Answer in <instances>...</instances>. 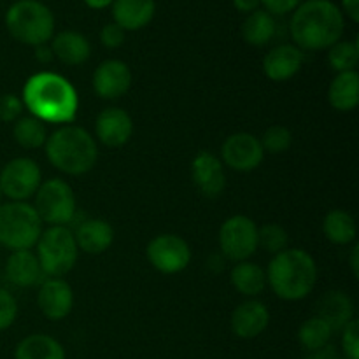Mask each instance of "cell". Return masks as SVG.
Returning <instances> with one entry per match:
<instances>
[{
  "label": "cell",
  "instance_id": "obj_1",
  "mask_svg": "<svg viewBox=\"0 0 359 359\" xmlns=\"http://www.w3.org/2000/svg\"><path fill=\"white\" fill-rule=\"evenodd\" d=\"M20 98L30 116L51 125H70L79 109L76 88L56 72H37L28 77Z\"/></svg>",
  "mask_w": 359,
  "mask_h": 359
},
{
  "label": "cell",
  "instance_id": "obj_2",
  "mask_svg": "<svg viewBox=\"0 0 359 359\" xmlns=\"http://www.w3.org/2000/svg\"><path fill=\"white\" fill-rule=\"evenodd\" d=\"M346 16L333 0H304L291 13L290 32L302 51H325L342 41Z\"/></svg>",
  "mask_w": 359,
  "mask_h": 359
},
{
  "label": "cell",
  "instance_id": "obj_3",
  "mask_svg": "<svg viewBox=\"0 0 359 359\" xmlns=\"http://www.w3.org/2000/svg\"><path fill=\"white\" fill-rule=\"evenodd\" d=\"M265 273L273 293L286 302L304 300L318 283L316 259L307 251L297 248H287L273 256Z\"/></svg>",
  "mask_w": 359,
  "mask_h": 359
},
{
  "label": "cell",
  "instance_id": "obj_4",
  "mask_svg": "<svg viewBox=\"0 0 359 359\" xmlns=\"http://www.w3.org/2000/svg\"><path fill=\"white\" fill-rule=\"evenodd\" d=\"M44 147L49 163L67 175L88 174L98 160L97 140L88 130L72 123L48 135Z\"/></svg>",
  "mask_w": 359,
  "mask_h": 359
},
{
  "label": "cell",
  "instance_id": "obj_5",
  "mask_svg": "<svg viewBox=\"0 0 359 359\" xmlns=\"http://www.w3.org/2000/svg\"><path fill=\"white\" fill-rule=\"evenodd\" d=\"M6 28L21 44H48L55 35V14L41 0H16L6 13Z\"/></svg>",
  "mask_w": 359,
  "mask_h": 359
},
{
  "label": "cell",
  "instance_id": "obj_6",
  "mask_svg": "<svg viewBox=\"0 0 359 359\" xmlns=\"http://www.w3.org/2000/svg\"><path fill=\"white\" fill-rule=\"evenodd\" d=\"M42 233V221L27 202L0 203V245L11 251L32 249Z\"/></svg>",
  "mask_w": 359,
  "mask_h": 359
},
{
  "label": "cell",
  "instance_id": "obj_7",
  "mask_svg": "<svg viewBox=\"0 0 359 359\" xmlns=\"http://www.w3.org/2000/svg\"><path fill=\"white\" fill-rule=\"evenodd\" d=\"M37 259L42 273L48 277L67 276L76 266L79 248L76 244L74 231L67 226H51L42 231L37 241Z\"/></svg>",
  "mask_w": 359,
  "mask_h": 359
},
{
  "label": "cell",
  "instance_id": "obj_8",
  "mask_svg": "<svg viewBox=\"0 0 359 359\" xmlns=\"http://www.w3.org/2000/svg\"><path fill=\"white\" fill-rule=\"evenodd\" d=\"M35 212L42 223L51 226H67L77 214V202L74 189L63 179H48L41 182L35 193Z\"/></svg>",
  "mask_w": 359,
  "mask_h": 359
},
{
  "label": "cell",
  "instance_id": "obj_9",
  "mask_svg": "<svg viewBox=\"0 0 359 359\" xmlns=\"http://www.w3.org/2000/svg\"><path fill=\"white\" fill-rule=\"evenodd\" d=\"M221 252L230 262H248L258 251V226L248 216H231L219 228Z\"/></svg>",
  "mask_w": 359,
  "mask_h": 359
},
{
  "label": "cell",
  "instance_id": "obj_10",
  "mask_svg": "<svg viewBox=\"0 0 359 359\" xmlns=\"http://www.w3.org/2000/svg\"><path fill=\"white\" fill-rule=\"evenodd\" d=\"M42 172L32 158H14L0 170V191L11 202H27L37 193Z\"/></svg>",
  "mask_w": 359,
  "mask_h": 359
},
{
  "label": "cell",
  "instance_id": "obj_11",
  "mask_svg": "<svg viewBox=\"0 0 359 359\" xmlns=\"http://www.w3.org/2000/svg\"><path fill=\"white\" fill-rule=\"evenodd\" d=\"M146 256L154 270L165 276H174L188 269L191 262V248L179 235L161 233L147 244Z\"/></svg>",
  "mask_w": 359,
  "mask_h": 359
},
{
  "label": "cell",
  "instance_id": "obj_12",
  "mask_svg": "<svg viewBox=\"0 0 359 359\" xmlns=\"http://www.w3.org/2000/svg\"><path fill=\"white\" fill-rule=\"evenodd\" d=\"M265 158L262 142L256 135L245 132L226 137L221 146V161L235 172H252Z\"/></svg>",
  "mask_w": 359,
  "mask_h": 359
},
{
  "label": "cell",
  "instance_id": "obj_13",
  "mask_svg": "<svg viewBox=\"0 0 359 359\" xmlns=\"http://www.w3.org/2000/svg\"><path fill=\"white\" fill-rule=\"evenodd\" d=\"M132 70L121 60H105L95 69L93 72V90L95 93L105 100H116L128 93L132 86Z\"/></svg>",
  "mask_w": 359,
  "mask_h": 359
},
{
  "label": "cell",
  "instance_id": "obj_14",
  "mask_svg": "<svg viewBox=\"0 0 359 359\" xmlns=\"http://www.w3.org/2000/svg\"><path fill=\"white\" fill-rule=\"evenodd\" d=\"M191 177L198 191L207 198H216L226 188L223 161L210 151H200L193 158Z\"/></svg>",
  "mask_w": 359,
  "mask_h": 359
},
{
  "label": "cell",
  "instance_id": "obj_15",
  "mask_svg": "<svg viewBox=\"0 0 359 359\" xmlns=\"http://www.w3.org/2000/svg\"><path fill=\"white\" fill-rule=\"evenodd\" d=\"M37 305L42 316L49 321H62L72 312L74 291L63 279L49 277L41 284L37 293Z\"/></svg>",
  "mask_w": 359,
  "mask_h": 359
},
{
  "label": "cell",
  "instance_id": "obj_16",
  "mask_svg": "<svg viewBox=\"0 0 359 359\" xmlns=\"http://www.w3.org/2000/svg\"><path fill=\"white\" fill-rule=\"evenodd\" d=\"M95 135L107 147L125 146L133 135L132 116L119 107L104 109L95 121Z\"/></svg>",
  "mask_w": 359,
  "mask_h": 359
},
{
  "label": "cell",
  "instance_id": "obj_17",
  "mask_svg": "<svg viewBox=\"0 0 359 359\" xmlns=\"http://www.w3.org/2000/svg\"><path fill=\"white\" fill-rule=\"evenodd\" d=\"M302 65H304V51L294 44L276 46L263 58V72L276 83L293 79L300 72Z\"/></svg>",
  "mask_w": 359,
  "mask_h": 359
},
{
  "label": "cell",
  "instance_id": "obj_18",
  "mask_svg": "<svg viewBox=\"0 0 359 359\" xmlns=\"http://www.w3.org/2000/svg\"><path fill=\"white\" fill-rule=\"evenodd\" d=\"M270 323V312L265 304L258 300H248L238 305L230 319L231 332L242 340H251L262 335Z\"/></svg>",
  "mask_w": 359,
  "mask_h": 359
},
{
  "label": "cell",
  "instance_id": "obj_19",
  "mask_svg": "<svg viewBox=\"0 0 359 359\" xmlns=\"http://www.w3.org/2000/svg\"><path fill=\"white\" fill-rule=\"evenodd\" d=\"M111 7L114 23L125 32L147 27L156 13L154 0H114Z\"/></svg>",
  "mask_w": 359,
  "mask_h": 359
},
{
  "label": "cell",
  "instance_id": "obj_20",
  "mask_svg": "<svg viewBox=\"0 0 359 359\" xmlns=\"http://www.w3.org/2000/svg\"><path fill=\"white\" fill-rule=\"evenodd\" d=\"M318 318H321L332 332H342L354 319V304L344 291H328L318 302Z\"/></svg>",
  "mask_w": 359,
  "mask_h": 359
},
{
  "label": "cell",
  "instance_id": "obj_21",
  "mask_svg": "<svg viewBox=\"0 0 359 359\" xmlns=\"http://www.w3.org/2000/svg\"><path fill=\"white\" fill-rule=\"evenodd\" d=\"M77 248L86 255H102L114 242V230L105 219H86L74 231Z\"/></svg>",
  "mask_w": 359,
  "mask_h": 359
},
{
  "label": "cell",
  "instance_id": "obj_22",
  "mask_svg": "<svg viewBox=\"0 0 359 359\" xmlns=\"http://www.w3.org/2000/svg\"><path fill=\"white\" fill-rule=\"evenodd\" d=\"M6 276L14 286L32 287L42 279V269L32 249L13 251L6 262Z\"/></svg>",
  "mask_w": 359,
  "mask_h": 359
},
{
  "label": "cell",
  "instance_id": "obj_23",
  "mask_svg": "<svg viewBox=\"0 0 359 359\" xmlns=\"http://www.w3.org/2000/svg\"><path fill=\"white\" fill-rule=\"evenodd\" d=\"M51 51L55 58H58L65 65H83L90 58L91 44L79 32L63 30L53 35Z\"/></svg>",
  "mask_w": 359,
  "mask_h": 359
},
{
  "label": "cell",
  "instance_id": "obj_24",
  "mask_svg": "<svg viewBox=\"0 0 359 359\" xmlns=\"http://www.w3.org/2000/svg\"><path fill=\"white\" fill-rule=\"evenodd\" d=\"M328 102L335 111L351 112L359 104V74L356 70L337 74L330 83Z\"/></svg>",
  "mask_w": 359,
  "mask_h": 359
},
{
  "label": "cell",
  "instance_id": "obj_25",
  "mask_svg": "<svg viewBox=\"0 0 359 359\" xmlns=\"http://www.w3.org/2000/svg\"><path fill=\"white\" fill-rule=\"evenodd\" d=\"M14 359H67L62 344L46 333L25 337L14 349Z\"/></svg>",
  "mask_w": 359,
  "mask_h": 359
},
{
  "label": "cell",
  "instance_id": "obj_26",
  "mask_svg": "<svg viewBox=\"0 0 359 359\" xmlns=\"http://www.w3.org/2000/svg\"><path fill=\"white\" fill-rule=\"evenodd\" d=\"M323 233L332 244L349 245L356 242L358 226L353 214L344 209H333L323 219Z\"/></svg>",
  "mask_w": 359,
  "mask_h": 359
},
{
  "label": "cell",
  "instance_id": "obj_27",
  "mask_svg": "<svg viewBox=\"0 0 359 359\" xmlns=\"http://www.w3.org/2000/svg\"><path fill=\"white\" fill-rule=\"evenodd\" d=\"M277 32L276 18L265 9H258L255 13L248 14V18L242 23V39L249 46L263 48L273 39Z\"/></svg>",
  "mask_w": 359,
  "mask_h": 359
},
{
  "label": "cell",
  "instance_id": "obj_28",
  "mask_svg": "<svg viewBox=\"0 0 359 359\" xmlns=\"http://www.w3.org/2000/svg\"><path fill=\"white\" fill-rule=\"evenodd\" d=\"M231 286L244 297H258L266 286V273L252 262H238L231 270Z\"/></svg>",
  "mask_w": 359,
  "mask_h": 359
},
{
  "label": "cell",
  "instance_id": "obj_29",
  "mask_svg": "<svg viewBox=\"0 0 359 359\" xmlns=\"http://www.w3.org/2000/svg\"><path fill=\"white\" fill-rule=\"evenodd\" d=\"M13 137L25 149H39L48 140V128L46 123L34 116H21L18 121H14Z\"/></svg>",
  "mask_w": 359,
  "mask_h": 359
},
{
  "label": "cell",
  "instance_id": "obj_30",
  "mask_svg": "<svg viewBox=\"0 0 359 359\" xmlns=\"http://www.w3.org/2000/svg\"><path fill=\"white\" fill-rule=\"evenodd\" d=\"M332 328L323 321L321 318L314 316V318L307 319L304 325L298 330V342L309 353H316L325 347H328L330 340H332Z\"/></svg>",
  "mask_w": 359,
  "mask_h": 359
},
{
  "label": "cell",
  "instance_id": "obj_31",
  "mask_svg": "<svg viewBox=\"0 0 359 359\" xmlns=\"http://www.w3.org/2000/svg\"><path fill=\"white\" fill-rule=\"evenodd\" d=\"M328 63L337 74L356 70L359 63V46L356 41H339L328 49Z\"/></svg>",
  "mask_w": 359,
  "mask_h": 359
},
{
  "label": "cell",
  "instance_id": "obj_32",
  "mask_svg": "<svg viewBox=\"0 0 359 359\" xmlns=\"http://www.w3.org/2000/svg\"><path fill=\"white\" fill-rule=\"evenodd\" d=\"M290 245V235L286 228L277 223H266L258 228V248H263L270 255H279Z\"/></svg>",
  "mask_w": 359,
  "mask_h": 359
},
{
  "label": "cell",
  "instance_id": "obj_33",
  "mask_svg": "<svg viewBox=\"0 0 359 359\" xmlns=\"http://www.w3.org/2000/svg\"><path fill=\"white\" fill-rule=\"evenodd\" d=\"M259 142H262V147L265 153L283 154L293 144V133L284 125H272L265 130Z\"/></svg>",
  "mask_w": 359,
  "mask_h": 359
},
{
  "label": "cell",
  "instance_id": "obj_34",
  "mask_svg": "<svg viewBox=\"0 0 359 359\" xmlns=\"http://www.w3.org/2000/svg\"><path fill=\"white\" fill-rule=\"evenodd\" d=\"M18 318V302L7 290L0 287V332L11 328Z\"/></svg>",
  "mask_w": 359,
  "mask_h": 359
},
{
  "label": "cell",
  "instance_id": "obj_35",
  "mask_svg": "<svg viewBox=\"0 0 359 359\" xmlns=\"http://www.w3.org/2000/svg\"><path fill=\"white\" fill-rule=\"evenodd\" d=\"M23 102L18 95L6 93L0 97V121L14 123L23 114Z\"/></svg>",
  "mask_w": 359,
  "mask_h": 359
},
{
  "label": "cell",
  "instance_id": "obj_36",
  "mask_svg": "<svg viewBox=\"0 0 359 359\" xmlns=\"http://www.w3.org/2000/svg\"><path fill=\"white\" fill-rule=\"evenodd\" d=\"M342 351L346 359H359V323L353 319L342 330Z\"/></svg>",
  "mask_w": 359,
  "mask_h": 359
},
{
  "label": "cell",
  "instance_id": "obj_37",
  "mask_svg": "<svg viewBox=\"0 0 359 359\" xmlns=\"http://www.w3.org/2000/svg\"><path fill=\"white\" fill-rule=\"evenodd\" d=\"M100 42L104 48L116 49L125 42V30L112 21V23L104 25L100 30Z\"/></svg>",
  "mask_w": 359,
  "mask_h": 359
},
{
  "label": "cell",
  "instance_id": "obj_38",
  "mask_svg": "<svg viewBox=\"0 0 359 359\" xmlns=\"http://www.w3.org/2000/svg\"><path fill=\"white\" fill-rule=\"evenodd\" d=\"M304 0H262V6L272 16H286L293 13Z\"/></svg>",
  "mask_w": 359,
  "mask_h": 359
},
{
  "label": "cell",
  "instance_id": "obj_39",
  "mask_svg": "<svg viewBox=\"0 0 359 359\" xmlns=\"http://www.w3.org/2000/svg\"><path fill=\"white\" fill-rule=\"evenodd\" d=\"M340 11L344 13V16L349 18L353 23L359 21V0H340Z\"/></svg>",
  "mask_w": 359,
  "mask_h": 359
},
{
  "label": "cell",
  "instance_id": "obj_40",
  "mask_svg": "<svg viewBox=\"0 0 359 359\" xmlns=\"http://www.w3.org/2000/svg\"><path fill=\"white\" fill-rule=\"evenodd\" d=\"M233 2V7L238 11V13L251 14L255 11L259 9L262 6V0H231Z\"/></svg>",
  "mask_w": 359,
  "mask_h": 359
},
{
  "label": "cell",
  "instance_id": "obj_41",
  "mask_svg": "<svg viewBox=\"0 0 359 359\" xmlns=\"http://www.w3.org/2000/svg\"><path fill=\"white\" fill-rule=\"evenodd\" d=\"M53 58H55V55H53L51 51V46L42 44L35 48V60H37L39 63H49Z\"/></svg>",
  "mask_w": 359,
  "mask_h": 359
},
{
  "label": "cell",
  "instance_id": "obj_42",
  "mask_svg": "<svg viewBox=\"0 0 359 359\" xmlns=\"http://www.w3.org/2000/svg\"><path fill=\"white\" fill-rule=\"evenodd\" d=\"M349 265H351V270H353V276L359 277V245L358 244H354L353 251H351Z\"/></svg>",
  "mask_w": 359,
  "mask_h": 359
},
{
  "label": "cell",
  "instance_id": "obj_43",
  "mask_svg": "<svg viewBox=\"0 0 359 359\" xmlns=\"http://www.w3.org/2000/svg\"><path fill=\"white\" fill-rule=\"evenodd\" d=\"M112 2H114V0H84V4H86L90 9H95V11L107 9V7L112 6Z\"/></svg>",
  "mask_w": 359,
  "mask_h": 359
},
{
  "label": "cell",
  "instance_id": "obj_44",
  "mask_svg": "<svg viewBox=\"0 0 359 359\" xmlns=\"http://www.w3.org/2000/svg\"><path fill=\"white\" fill-rule=\"evenodd\" d=\"M330 359H346V358H339V356H332Z\"/></svg>",
  "mask_w": 359,
  "mask_h": 359
},
{
  "label": "cell",
  "instance_id": "obj_45",
  "mask_svg": "<svg viewBox=\"0 0 359 359\" xmlns=\"http://www.w3.org/2000/svg\"><path fill=\"white\" fill-rule=\"evenodd\" d=\"M2 196H4V195H2V191H0V203H2Z\"/></svg>",
  "mask_w": 359,
  "mask_h": 359
}]
</instances>
